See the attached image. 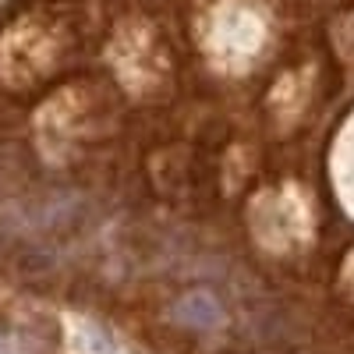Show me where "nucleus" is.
<instances>
[{
    "label": "nucleus",
    "mask_w": 354,
    "mask_h": 354,
    "mask_svg": "<svg viewBox=\"0 0 354 354\" xmlns=\"http://www.w3.org/2000/svg\"><path fill=\"white\" fill-rule=\"evenodd\" d=\"M177 319L188 322V326H195V330H213L220 322V305H216V298H209V294L195 290V294H188V298L177 305Z\"/></svg>",
    "instance_id": "1"
}]
</instances>
